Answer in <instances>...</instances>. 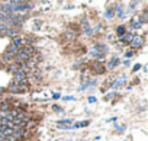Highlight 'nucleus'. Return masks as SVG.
Segmentation results:
<instances>
[{"label": "nucleus", "instance_id": "1", "mask_svg": "<svg viewBox=\"0 0 148 141\" xmlns=\"http://www.w3.org/2000/svg\"><path fill=\"white\" fill-rule=\"evenodd\" d=\"M13 77H15V83L16 84H25V80H26V73L23 70H18L13 73Z\"/></svg>", "mask_w": 148, "mask_h": 141}, {"label": "nucleus", "instance_id": "2", "mask_svg": "<svg viewBox=\"0 0 148 141\" xmlns=\"http://www.w3.org/2000/svg\"><path fill=\"white\" fill-rule=\"evenodd\" d=\"M26 86L25 84H16V83H13V84H10L9 86V92H12V93H23V92H26Z\"/></svg>", "mask_w": 148, "mask_h": 141}, {"label": "nucleus", "instance_id": "3", "mask_svg": "<svg viewBox=\"0 0 148 141\" xmlns=\"http://www.w3.org/2000/svg\"><path fill=\"white\" fill-rule=\"evenodd\" d=\"M142 44H144V38H142V36H134L132 41H131V45H132L134 48H139Z\"/></svg>", "mask_w": 148, "mask_h": 141}, {"label": "nucleus", "instance_id": "4", "mask_svg": "<svg viewBox=\"0 0 148 141\" xmlns=\"http://www.w3.org/2000/svg\"><path fill=\"white\" fill-rule=\"evenodd\" d=\"M13 44H15L16 47H20V45H25V44H26V41H25L23 38H20V36H15Z\"/></svg>", "mask_w": 148, "mask_h": 141}, {"label": "nucleus", "instance_id": "5", "mask_svg": "<svg viewBox=\"0 0 148 141\" xmlns=\"http://www.w3.org/2000/svg\"><path fill=\"white\" fill-rule=\"evenodd\" d=\"M118 64H119V58H113V60H110L109 61V64H107V69H115L116 66H118Z\"/></svg>", "mask_w": 148, "mask_h": 141}, {"label": "nucleus", "instance_id": "6", "mask_svg": "<svg viewBox=\"0 0 148 141\" xmlns=\"http://www.w3.org/2000/svg\"><path fill=\"white\" fill-rule=\"evenodd\" d=\"M18 51H19V48L15 45V44H12V45H9V48H7V53H10V54H18Z\"/></svg>", "mask_w": 148, "mask_h": 141}, {"label": "nucleus", "instance_id": "7", "mask_svg": "<svg viewBox=\"0 0 148 141\" xmlns=\"http://www.w3.org/2000/svg\"><path fill=\"white\" fill-rule=\"evenodd\" d=\"M89 125V121H80L77 124H74L71 128H84V127H87Z\"/></svg>", "mask_w": 148, "mask_h": 141}, {"label": "nucleus", "instance_id": "8", "mask_svg": "<svg viewBox=\"0 0 148 141\" xmlns=\"http://www.w3.org/2000/svg\"><path fill=\"white\" fill-rule=\"evenodd\" d=\"M132 38H134V35H132V34H126V35H123L122 41H123V42H126V44H129V42L132 41Z\"/></svg>", "mask_w": 148, "mask_h": 141}, {"label": "nucleus", "instance_id": "9", "mask_svg": "<svg viewBox=\"0 0 148 141\" xmlns=\"http://www.w3.org/2000/svg\"><path fill=\"white\" fill-rule=\"evenodd\" d=\"M125 82H126V79H125V77H120V79H119L118 82H115V83H113V87L116 89V87H119V86H122V84H123V83H125Z\"/></svg>", "mask_w": 148, "mask_h": 141}, {"label": "nucleus", "instance_id": "10", "mask_svg": "<svg viewBox=\"0 0 148 141\" xmlns=\"http://www.w3.org/2000/svg\"><path fill=\"white\" fill-rule=\"evenodd\" d=\"M7 111H9V105L6 102H2L0 103V112H7Z\"/></svg>", "mask_w": 148, "mask_h": 141}, {"label": "nucleus", "instance_id": "11", "mask_svg": "<svg viewBox=\"0 0 148 141\" xmlns=\"http://www.w3.org/2000/svg\"><path fill=\"white\" fill-rule=\"evenodd\" d=\"M9 70H10L12 73H15V71L20 70V64H12V66L9 67Z\"/></svg>", "mask_w": 148, "mask_h": 141}, {"label": "nucleus", "instance_id": "12", "mask_svg": "<svg viewBox=\"0 0 148 141\" xmlns=\"http://www.w3.org/2000/svg\"><path fill=\"white\" fill-rule=\"evenodd\" d=\"M35 125H36V124H35L33 121H28V122H26V128H28V130H33Z\"/></svg>", "mask_w": 148, "mask_h": 141}, {"label": "nucleus", "instance_id": "13", "mask_svg": "<svg viewBox=\"0 0 148 141\" xmlns=\"http://www.w3.org/2000/svg\"><path fill=\"white\" fill-rule=\"evenodd\" d=\"M5 60H6V61H13V54L6 53V54H5Z\"/></svg>", "mask_w": 148, "mask_h": 141}, {"label": "nucleus", "instance_id": "14", "mask_svg": "<svg viewBox=\"0 0 148 141\" xmlns=\"http://www.w3.org/2000/svg\"><path fill=\"white\" fill-rule=\"evenodd\" d=\"M139 25H141V22L138 19H134V22H132V26L134 28H139Z\"/></svg>", "mask_w": 148, "mask_h": 141}, {"label": "nucleus", "instance_id": "15", "mask_svg": "<svg viewBox=\"0 0 148 141\" xmlns=\"http://www.w3.org/2000/svg\"><path fill=\"white\" fill-rule=\"evenodd\" d=\"M70 119H63V121H58V125H64V124H70Z\"/></svg>", "mask_w": 148, "mask_h": 141}, {"label": "nucleus", "instance_id": "16", "mask_svg": "<svg viewBox=\"0 0 148 141\" xmlns=\"http://www.w3.org/2000/svg\"><path fill=\"white\" fill-rule=\"evenodd\" d=\"M118 16H119V18L123 16V12H122V7H120V6H118Z\"/></svg>", "mask_w": 148, "mask_h": 141}, {"label": "nucleus", "instance_id": "17", "mask_svg": "<svg viewBox=\"0 0 148 141\" xmlns=\"http://www.w3.org/2000/svg\"><path fill=\"white\" fill-rule=\"evenodd\" d=\"M139 69H141V66H139V64H137V66H135V67L132 69V71H138Z\"/></svg>", "mask_w": 148, "mask_h": 141}, {"label": "nucleus", "instance_id": "18", "mask_svg": "<svg viewBox=\"0 0 148 141\" xmlns=\"http://www.w3.org/2000/svg\"><path fill=\"white\" fill-rule=\"evenodd\" d=\"M54 111H57V112H63V109H61L60 106H54Z\"/></svg>", "mask_w": 148, "mask_h": 141}, {"label": "nucleus", "instance_id": "19", "mask_svg": "<svg viewBox=\"0 0 148 141\" xmlns=\"http://www.w3.org/2000/svg\"><path fill=\"white\" fill-rule=\"evenodd\" d=\"M89 102H92V103H93V102H96V98H93V96L89 98Z\"/></svg>", "mask_w": 148, "mask_h": 141}, {"label": "nucleus", "instance_id": "20", "mask_svg": "<svg viewBox=\"0 0 148 141\" xmlns=\"http://www.w3.org/2000/svg\"><path fill=\"white\" fill-rule=\"evenodd\" d=\"M64 99H65V100H73V98H71V96H65Z\"/></svg>", "mask_w": 148, "mask_h": 141}, {"label": "nucleus", "instance_id": "21", "mask_svg": "<svg viewBox=\"0 0 148 141\" xmlns=\"http://www.w3.org/2000/svg\"><path fill=\"white\" fill-rule=\"evenodd\" d=\"M0 93H2V87H0Z\"/></svg>", "mask_w": 148, "mask_h": 141}, {"label": "nucleus", "instance_id": "22", "mask_svg": "<svg viewBox=\"0 0 148 141\" xmlns=\"http://www.w3.org/2000/svg\"><path fill=\"white\" fill-rule=\"evenodd\" d=\"M67 141H70V140H67Z\"/></svg>", "mask_w": 148, "mask_h": 141}]
</instances>
